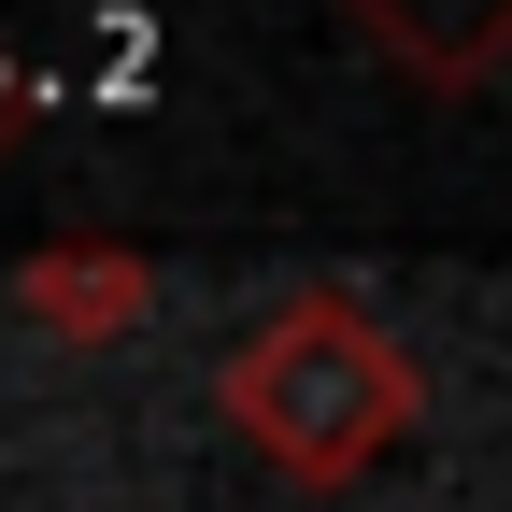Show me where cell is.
<instances>
[{
  "mask_svg": "<svg viewBox=\"0 0 512 512\" xmlns=\"http://www.w3.org/2000/svg\"><path fill=\"white\" fill-rule=\"evenodd\" d=\"M15 313H29V342H128L157 313V271H143V242H43L15 271Z\"/></svg>",
  "mask_w": 512,
  "mask_h": 512,
  "instance_id": "7a4b0ae2",
  "label": "cell"
},
{
  "mask_svg": "<svg viewBox=\"0 0 512 512\" xmlns=\"http://www.w3.org/2000/svg\"><path fill=\"white\" fill-rule=\"evenodd\" d=\"M29 143V57H15V29H0V157Z\"/></svg>",
  "mask_w": 512,
  "mask_h": 512,
  "instance_id": "3957f363",
  "label": "cell"
},
{
  "mask_svg": "<svg viewBox=\"0 0 512 512\" xmlns=\"http://www.w3.org/2000/svg\"><path fill=\"white\" fill-rule=\"evenodd\" d=\"M214 399H228V427H242L256 470H285L299 498H342V484H370L427 427V370H413V342L384 328L370 299L299 285L285 313H256V328L228 342Z\"/></svg>",
  "mask_w": 512,
  "mask_h": 512,
  "instance_id": "6da1fadb",
  "label": "cell"
}]
</instances>
